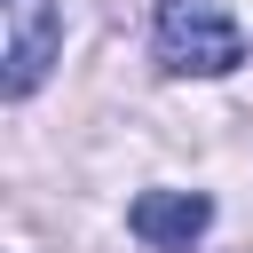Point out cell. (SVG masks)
Returning <instances> with one entry per match:
<instances>
[{"label":"cell","instance_id":"cell-1","mask_svg":"<svg viewBox=\"0 0 253 253\" xmlns=\"http://www.w3.org/2000/svg\"><path fill=\"white\" fill-rule=\"evenodd\" d=\"M150 32H158V63L182 79H221L245 63V32L221 0H158Z\"/></svg>","mask_w":253,"mask_h":253},{"label":"cell","instance_id":"cell-3","mask_svg":"<svg viewBox=\"0 0 253 253\" xmlns=\"http://www.w3.org/2000/svg\"><path fill=\"white\" fill-rule=\"evenodd\" d=\"M206 221H213V198H206V190H142V198L126 206V229H134L150 253H190V245L206 237Z\"/></svg>","mask_w":253,"mask_h":253},{"label":"cell","instance_id":"cell-2","mask_svg":"<svg viewBox=\"0 0 253 253\" xmlns=\"http://www.w3.org/2000/svg\"><path fill=\"white\" fill-rule=\"evenodd\" d=\"M55 47H63V8L55 0H8V71H0V87L32 95L55 63Z\"/></svg>","mask_w":253,"mask_h":253}]
</instances>
